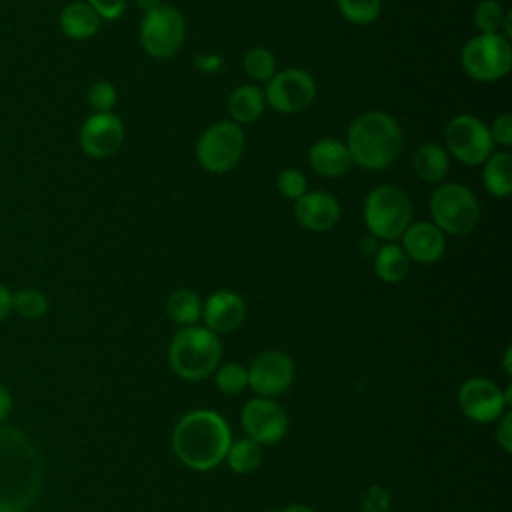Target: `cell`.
<instances>
[{
	"instance_id": "15",
	"label": "cell",
	"mask_w": 512,
	"mask_h": 512,
	"mask_svg": "<svg viewBox=\"0 0 512 512\" xmlns=\"http://www.w3.org/2000/svg\"><path fill=\"white\" fill-rule=\"evenodd\" d=\"M78 140L90 158H108L124 142V124L114 112H94L80 126Z\"/></svg>"
},
{
	"instance_id": "32",
	"label": "cell",
	"mask_w": 512,
	"mask_h": 512,
	"mask_svg": "<svg viewBox=\"0 0 512 512\" xmlns=\"http://www.w3.org/2000/svg\"><path fill=\"white\" fill-rule=\"evenodd\" d=\"M276 188L286 200H298L302 194L308 192V180L302 170L298 168H284L276 178Z\"/></svg>"
},
{
	"instance_id": "37",
	"label": "cell",
	"mask_w": 512,
	"mask_h": 512,
	"mask_svg": "<svg viewBox=\"0 0 512 512\" xmlns=\"http://www.w3.org/2000/svg\"><path fill=\"white\" fill-rule=\"evenodd\" d=\"M196 68L200 72H206V74H214L220 70L222 66V58L218 54H198L196 60H194Z\"/></svg>"
},
{
	"instance_id": "7",
	"label": "cell",
	"mask_w": 512,
	"mask_h": 512,
	"mask_svg": "<svg viewBox=\"0 0 512 512\" xmlns=\"http://www.w3.org/2000/svg\"><path fill=\"white\" fill-rule=\"evenodd\" d=\"M462 70L478 82H496L510 72L512 46L504 34H476L460 52Z\"/></svg>"
},
{
	"instance_id": "9",
	"label": "cell",
	"mask_w": 512,
	"mask_h": 512,
	"mask_svg": "<svg viewBox=\"0 0 512 512\" xmlns=\"http://www.w3.org/2000/svg\"><path fill=\"white\" fill-rule=\"evenodd\" d=\"M186 38V20L182 12L170 4H160L144 12L140 22V44L156 60L176 56Z\"/></svg>"
},
{
	"instance_id": "8",
	"label": "cell",
	"mask_w": 512,
	"mask_h": 512,
	"mask_svg": "<svg viewBox=\"0 0 512 512\" xmlns=\"http://www.w3.org/2000/svg\"><path fill=\"white\" fill-rule=\"evenodd\" d=\"M196 160L212 174H226L240 162L244 154V132L232 120L210 124L196 140Z\"/></svg>"
},
{
	"instance_id": "14",
	"label": "cell",
	"mask_w": 512,
	"mask_h": 512,
	"mask_svg": "<svg viewBox=\"0 0 512 512\" xmlns=\"http://www.w3.org/2000/svg\"><path fill=\"white\" fill-rule=\"evenodd\" d=\"M246 438L258 444H274L286 436L288 414L272 398H252L244 404L240 414Z\"/></svg>"
},
{
	"instance_id": "13",
	"label": "cell",
	"mask_w": 512,
	"mask_h": 512,
	"mask_svg": "<svg viewBox=\"0 0 512 512\" xmlns=\"http://www.w3.org/2000/svg\"><path fill=\"white\" fill-rule=\"evenodd\" d=\"M246 372L248 388L262 398H274L292 386L294 362L282 350H262L252 358Z\"/></svg>"
},
{
	"instance_id": "42",
	"label": "cell",
	"mask_w": 512,
	"mask_h": 512,
	"mask_svg": "<svg viewBox=\"0 0 512 512\" xmlns=\"http://www.w3.org/2000/svg\"><path fill=\"white\" fill-rule=\"evenodd\" d=\"M510 354H512V352H510V348H508V350H506V356H504V370H506L508 374H510V370H512V368H510Z\"/></svg>"
},
{
	"instance_id": "1",
	"label": "cell",
	"mask_w": 512,
	"mask_h": 512,
	"mask_svg": "<svg viewBox=\"0 0 512 512\" xmlns=\"http://www.w3.org/2000/svg\"><path fill=\"white\" fill-rule=\"evenodd\" d=\"M42 488V458L18 428L0 426V512H26Z\"/></svg>"
},
{
	"instance_id": "6",
	"label": "cell",
	"mask_w": 512,
	"mask_h": 512,
	"mask_svg": "<svg viewBox=\"0 0 512 512\" xmlns=\"http://www.w3.org/2000/svg\"><path fill=\"white\" fill-rule=\"evenodd\" d=\"M428 210L432 224L448 236H466L480 222V202L476 194L460 184H438L430 196Z\"/></svg>"
},
{
	"instance_id": "34",
	"label": "cell",
	"mask_w": 512,
	"mask_h": 512,
	"mask_svg": "<svg viewBox=\"0 0 512 512\" xmlns=\"http://www.w3.org/2000/svg\"><path fill=\"white\" fill-rule=\"evenodd\" d=\"M488 132L494 146L508 148L512 144V116L508 112L496 116L494 122L488 126Z\"/></svg>"
},
{
	"instance_id": "4",
	"label": "cell",
	"mask_w": 512,
	"mask_h": 512,
	"mask_svg": "<svg viewBox=\"0 0 512 512\" xmlns=\"http://www.w3.org/2000/svg\"><path fill=\"white\" fill-rule=\"evenodd\" d=\"M222 358L218 334L206 326L180 328L168 346V364L172 372L184 380H202L210 376Z\"/></svg>"
},
{
	"instance_id": "29",
	"label": "cell",
	"mask_w": 512,
	"mask_h": 512,
	"mask_svg": "<svg viewBox=\"0 0 512 512\" xmlns=\"http://www.w3.org/2000/svg\"><path fill=\"white\" fill-rule=\"evenodd\" d=\"M244 72L256 82H268L276 74V58L264 48L256 46L244 54Z\"/></svg>"
},
{
	"instance_id": "3",
	"label": "cell",
	"mask_w": 512,
	"mask_h": 512,
	"mask_svg": "<svg viewBox=\"0 0 512 512\" xmlns=\"http://www.w3.org/2000/svg\"><path fill=\"white\" fill-rule=\"evenodd\" d=\"M344 144L352 164L362 170L380 172L390 168L398 158L402 132L390 114L382 110H368L350 122Z\"/></svg>"
},
{
	"instance_id": "10",
	"label": "cell",
	"mask_w": 512,
	"mask_h": 512,
	"mask_svg": "<svg viewBox=\"0 0 512 512\" xmlns=\"http://www.w3.org/2000/svg\"><path fill=\"white\" fill-rule=\"evenodd\" d=\"M444 150L458 162L480 166L494 152L488 126L474 114H456L444 128Z\"/></svg>"
},
{
	"instance_id": "23",
	"label": "cell",
	"mask_w": 512,
	"mask_h": 512,
	"mask_svg": "<svg viewBox=\"0 0 512 512\" xmlns=\"http://www.w3.org/2000/svg\"><path fill=\"white\" fill-rule=\"evenodd\" d=\"M484 188L496 196L506 198L512 192V156L506 150L492 152L482 164Z\"/></svg>"
},
{
	"instance_id": "24",
	"label": "cell",
	"mask_w": 512,
	"mask_h": 512,
	"mask_svg": "<svg viewBox=\"0 0 512 512\" xmlns=\"http://www.w3.org/2000/svg\"><path fill=\"white\" fill-rule=\"evenodd\" d=\"M410 270V260L400 248V244L386 242L378 246L374 254V272L386 284H398L406 278Z\"/></svg>"
},
{
	"instance_id": "39",
	"label": "cell",
	"mask_w": 512,
	"mask_h": 512,
	"mask_svg": "<svg viewBox=\"0 0 512 512\" xmlns=\"http://www.w3.org/2000/svg\"><path fill=\"white\" fill-rule=\"evenodd\" d=\"M12 310V292L0 284V320H4Z\"/></svg>"
},
{
	"instance_id": "16",
	"label": "cell",
	"mask_w": 512,
	"mask_h": 512,
	"mask_svg": "<svg viewBox=\"0 0 512 512\" xmlns=\"http://www.w3.org/2000/svg\"><path fill=\"white\" fill-rule=\"evenodd\" d=\"M294 218L310 232H328L340 220V202L326 190H314L294 200Z\"/></svg>"
},
{
	"instance_id": "12",
	"label": "cell",
	"mask_w": 512,
	"mask_h": 512,
	"mask_svg": "<svg viewBox=\"0 0 512 512\" xmlns=\"http://www.w3.org/2000/svg\"><path fill=\"white\" fill-rule=\"evenodd\" d=\"M510 404V388L502 392L498 384L488 378H468L458 390V406L462 414L478 424L496 422Z\"/></svg>"
},
{
	"instance_id": "40",
	"label": "cell",
	"mask_w": 512,
	"mask_h": 512,
	"mask_svg": "<svg viewBox=\"0 0 512 512\" xmlns=\"http://www.w3.org/2000/svg\"><path fill=\"white\" fill-rule=\"evenodd\" d=\"M134 4H136L140 10L150 12V10H154L156 6H160L162 0H134Z\"/></svg>"
},
{
	"instance_id": "35",
	"label": "cell",
	"mask_w": 512,
	"mask_h": 512,
	"mask_svg": "<svg viewBox=\"0 0 512 512\" xmlns=\"http://www.w3.org/2000/svg\"><path fill=\"white\" fill-rule=\"evenodd\" d=\"M86 4H90L102 20H116L126 8V0H86Z\"/></svg>"
},
{
	"instance_id": "30",
	"label": "cell",
	"mask_w": 512,
	"mask_h": 512,
	"mask_svg": "<svg viewBox=\"0 0 512 512\" xmlns=\"http://www.w3.org/2000/svg\"><path fill=\"white\" fill-rule=\"evenodd\" d=\"M12 310H16L22 318L38 320L48 312V300L40 290L24 288L12 294Z\"/></svg>"
},
{
	"instance_id": "31",
	"label": "cell",
	"mask_w": 512,
	"mask_h": 512,
	"mask_svg": "<svg viewBox=\"0 0 512 512\" xmlns=\"http://www.w3.org/2000/svg\"><path fill=\"white\" fill-rule=\"evenodd\" d=\"M216 386L222 394L236 396L248 388V372L236 362H226L216 370Z\"/></svg>"
},
{
	"instance_id": "11",
	"label": "cell",
	"mask_w": 512,
	"mask_h": 512,
	"mask_svg": "<svg viewBox=\"0 0 512 512\" xmlns=\"http://www.w3.org/2000/svg\"><path fill=\"white\" fill-rule=\"evenodd\" d=\"M262 92L272 110L280 114H296L314 102L316 80L304 68H284L266 82Z\"/></svg>"
},
{
	"instance_id": "33",
	"label": "cell",
	"mask_w": 512,
	"mask_h": 512,
	"mask_svg": "<svg viewBox=\"0 0 512 512\" xmlns=\"http://www.w3.org/2000/svg\"><path fill=\"white\" fill-rule=\"evenodd\" d=\"M116 98V88L108 80H98L88 88V104L94 108V112H112Z\"/></svg>"
},
{
	"instance_id": "17",
	"label": "cell",
	"mask_w": 512,
	"mask_h": 512,
	"mask_svg": "<svg viewBox=\"0 0 512 512\" xmlns=\"http://www.w3.org/2000/svg\"><path fill=\"white\" fill-rule=\"evenodd\" d=\"M246 316L244 298L228 288L216 290L202 302V318L208 330L214 334H224L236 330Z\"/></svg>"
},
{
	"instance_id": "38",
	"label": "cell",
	"mask_w": 512,
	"mask_h": 512,
	"mask_svg": "<svg viewBox=\"0 0 512 512\" xmlns=\"http://www.w3.org/2000/svg\"><path fill=\"white\" fill-rule=\"evenodd\" d=\"M10 410H12V394L4 384H0V422L10 414Z\"/></svg>"
},
{
	"instance_id": "27",
	"label": "cell",
	"mask_w": 512,
	"mask_h": 512,
	"mask_svg": "<svg viewBox=\"0 0 512 512\" xmlns=\"http://www.w3.org/2000/svg\"><path fill=\"white\" fill-rule=\"evenodd\" d=\"M336 8L348 22L356 26H368L378 20L382 12V0H336Z\"/></svg>"
},
{
	"instance_id": "5",
	"label": "cell",
	"mask_w": 512,
	"mask_h": 512,
	"mask_svg": "<svg viewBox=\"0 0 512 512\" xmlns=\"http://www.w3.org/2000/svg\"><path fill=\"white\" fill-rule=\"evenodd\" d=\"M362 216L374 238L394 242L412 222V202L400 186L380 184L368 192Z\"/></svg>"
},
{
	"instance_id": "22",
	"label": "cell",
	"mask_w": 512,
	"mask_h": 512,
	"mask_svg": "<svg viewBox=\"0 0 512 512\" xmlns=\"http://www.w3.org/2000/svg\"><path fill=\"white\" fill-rule=\"evenodd\" d=\"M412 168L420 180L428 184H438L446 178L450 168L448 152L436 142H426L414 152Z\"/></svg>"
},
{
	"instance_id": "26",
	"label": "cell",
	"mask_w": 512,
	"mask_h": 512,
	"mask_svg": "<svg viewBox=\"0 0 512 512\" xmlns=\"http://www.w3.org/2000/svg\"><path fill=\"white\" fill-rule=\"evenodd\" d=\"M224 460L228 462L230 470H234L236 474H250L262 462V448L258 442H254L250 438L232 440Z\"/></svg>"
},
{
	"instance_id": "41",
	"label": "cell",
	"mask_w": 512,
	"mask_h": 512,
	"mask_svg": "<svg viewBox=\"0 0 512 512\" xmlns=\"http://www.w3.org/2000/svg\"><path fill=\"white\" fill-rule=\"evenodd\" d=\"M282 512H314V510L310 506H304V504H290Z\"/></svg>"
},
{
	"instance_id": "36",
	"label": "cell",
	"mask_w": 512,
	"mask_h": 512,
	"mask_svg": "<svg viewBox=\"0 0 512 512\" xmlns=\"http://www.w3.org/2000/svg\"><path fill=\"white\" fill-rule=\"evenodd\" d=\"M498 428H496V442L502 446L504 452L512 450V414L504 412L498 418Z\"/></svg>"
},
{
	"instance_id": "25",
	"label": "cell",
	"mask_w": 512,
	"mask_h": 512,
	"mask_svg": "<svg viewBox=\"0 0 512 512\" xmlns=\"http://www.w3.org/2000/svg\"><path fill=\"white\" fill-rule=\"evenodd\" d=\"M166 314L174 324L196 326L202 318V300L194 290L178 288L166 300Z\"/></svg>"
},
{
	"instance_id": "21",
	"label": "cell",
	"mask_w": 512,
	"mask_h": 512,
	"mask_svg": "<svg viewBox=\"0 0 512 512\" xmlns=\"http://www.w3.org/2000/svg\"><path fill=\"white\" fill-rule=\"evenodd\" d=\"M266 108L264 92L256 84H242L228 96V114L238 126L256 122Z\"/></svg>"
},
{
	"instance_id": "19",
	"label": "cell",
	"mask_w": 512,
	"mask_h": 512,
	"mask_svg": "<svg viewBox=\"0 0 512 512\" xmlns=\"http://www.w3.org/2000/svg\"><path fill=\"white\" fill-rule=\"evenodd\" d=\"M308 164L322 178H338L350 170L352 160L342 140L322 138L310 146Z\"/></svg>"
},
{
	"instance_id": "28",
	"label": "cell",
	"mask_w": 512,
	"mask_h": 512,
	"mask_svg": "<svg viewBox=\"0 0 512 512\" xmlns=\"http://www.w3.org/2000/svg\"><path fill=\"white\" fill-rule=\"evenodd\" d=\"M506 10L496 0H482L474 8V26L478 34H502Z\"/></svg>"
},
{
	"instance_id": "18",
	"label": "cell",
	"mask_w": 512,
	"mask_h": 512,
	"mask_svg": "<svg viewBox=\"0 0 512 512\" xmlns=\"http://www.w3.org/2000/svg\"><path fill=\"white\" fill-rule=\"evenodd\" d=\"M400 240V248L404 250L408 260H414L418 264H434L446 252V234H442L428 220L410 222Z\"/></svg>"
},
{
	"instance_id": "2",
	"label": "cell",
	"mask_w": 512,
	"mask_h": 512,
	"mask_svg": "<svg viewBox=\"0 0 512 512\" xmlns=\"http://www.w3.org/2000/svg\"><path fill=\"white\" fill-rule=\"evenodd\" d=\"M232 442L228 422L214 410L184 414L172 432V450L192 470H212L224 462Z\"/></svg>"
},
{
	"instance_id": "20",
	"label": "cell",
	"mask_w": 512,
	"mask_h": 512,
	"mask_svg": "<svg viewBox=\"0 0 512 512\" xmlns=\"http://www.w3.org/2000/svg\"><path fill=\"white\" fill-rule=\"evenodd\" d=\"M102 26V18L86 2H70L60 12V28L72 40L92 38Z\"/></svg>"
}]
</instances>
